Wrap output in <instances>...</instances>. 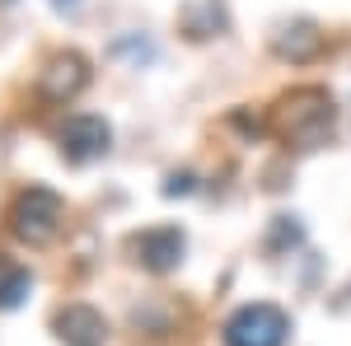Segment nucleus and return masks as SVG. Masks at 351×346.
Masks as SVG:
<instances>
[{"mask_svg":"<svg viewBox=\"0 0 351 346\" xmlns=\"http://www.w3.org/2000/svg\"><path fill=\"white\" fill-rule=\"evenodd\" d=\"M188 192H192V173H173L164 183V197H188Z\"/></svg>","mask_w":351,"mask_h":346,"instance_id":"10","label":"nucleus"},{"mask_svg":"<svg viewBox=\"0 0 351 346\" xmlns=\"http://www.w3.org/2000/svg\"><path fill=\"white\" fill-rule=\"evenodd\" d=\"M89 84V61L80 52H56L43 71H38V94L47 103H66Z\"/></svg>","mask_w":351,"mask_h":346,"instance_id":"5","label":"nucleus"},{"mask_svg":"<svg viewBox=\"0 0 351 346\" xmlns=\"http://www.w3.org/2000/svg\"><path fill=\"white\" fill-rule=\"evenodd\" d=\"M61 220H66V201L56 197L52 187H28L10 201V230L24 243L43 248L61 234Z\"/></svg>","mask_w":351,"mask_h":346,"instance_id":"2","label":"nucleus"},{"mask_svg":"<svg viewBox=\"0 0 351 346\" xmlns=\"http://www.w3.org/2000/svg\"><path fill=\"white\" fill-rule=\"evenodd\" d=\"M271 52L281 56V61H314V56L324 52V33L309 19H291V24H281L271 33Z\"/></svg>","mask_w":351,"mask_h":346,"instance_id":"8","label":"nucleus"},{"mask_svg":"<svg viewBox=\"0 0 351 346\" xmlns=\"http://www.w3.org/2000/svg\"><path fill=\"white\" fill-rule=\"evenodd\" d=\"M56 140H61V155L71 164H89V160H99V155H108L112 127L104 117H94V112H71V117L61 122Z\"/></svg>","mask_w":351,"mask_h":346,"instance_id":"4","label":"nucleus"},{"mask_svg":"<svg viewBox=\"0 0 351 346\" xmlns=\"http://www.w3.org/2000/svg\"><path fill=\"white\" fill-rule=\"evenodd\" d=\"M183 248H188V239H183L178 225H155V230L132 234V253L145 271H173L183 262Z\"/></svg>","mask_w":351,"mask_h":346,"instance_id":"6","label":"nucleus"},{"mask_svg":"<svg viewBox=\"0 0 351 346\" xmlns=\"http://www.w3.org/2000/svg\"><path fill=\"white\" fill-rule=\"evenodd\" d=\"M33 291V276L14 262H0V309H19Z\"/></svg>","mask_w":351,"mask_h":346,"instance_id":"9","label":"nucleus"},{"mask_svg":"<svg viewBox=\"0 0 351 346\" xmlns=\"http://www.w3.org/2000/svg\"><path fill=\"white\" fill-rule=\"evenodd\" d=\"M291 319L276 304H243L225 319V346H286Z\"/></svg>","mask_w":351,"mask_h":346,"instance_id":"3","label":"nucleus"},{"mask_svg":"<svg viewBox=\"0 0 351 346\" xmlns=\"http://www.w3.org/2000/svg\"><path fill=\"white\" fill-rule=\"evenodd\" d=\"M56 337L66 346H104L108 323H104V314L94 304H66L56 314Z\"/></svg>","mask_w":351,"mask_h":346,"instance_id":"7","label":"nucleus"},{"mask_svg":"<svg viewBox=\"0 0 351 346\" xmlns=\"http://www.w3.org/2000/svg\"><path fill=\"white\" fill-rule=\"evenodd\" d=\"M271 132L281 140H291L300 150L309 145H324L328 132H332V99L319 84H304V89H291L281 103L271 108Z\"/></svg>","mask_w":351,"mask_h":346,"instance_id":"1","label":"nucleus"}]
</instances>
